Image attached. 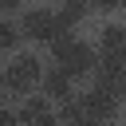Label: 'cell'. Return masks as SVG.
I'll use <instances>...</instances> for the list:
<instances>
[{
    "instance_id": "6da1fadb",
    "label": "cell",
    "mask_w": 126,
    "mask_h": 126,
    "mask_svg": "<svg viewBox=\"0 0 126 126\" xmlns=\"http://www.w3.org/2000/svg\"><path fill=\"white\" fill-rule=\"evenodd\" d=\"M51 59H55V67H59L67 79H87V75H94L98 51H94L83 35L67 32V35H59V39L51 43Z\"/></svg>"
},
{
    "instance_id": "9c48e42d",
    "label": "cell",
    "mask_w": 126,
    "mask_h": 126,
    "mask_svg": "<svg viewBox=\"0 0 126 126\" xmlns=\"http://www.w3.org/2000/svg\"><path fill=\"white\" fill-rule=\"evenodd\" d=\"M16 47H20V28L8 16H0V55H16Z\"/></svg>"
},
{
    "instance_id": "30bf717a",
    "label": "cell",
    "mask_w": 126,
    "mask_h": 126,
    "mask_svg": "<svg viewBox=\"0 0 126 126\" xmlns=\"http://www.w3.org/2000/svg\"><path fill=\"white\" fill-rule=\"evenodd\" d=\"M91 8H98V12H118L122 0H91Z\"/></svg>"
},
{
    "instance_id": "3957f363",
    "label": "cell",
    "mask_w": 126,
    "mask_h": 126,
    "mask_svg": "<svg viewBox=\"0 0 126 126\" xmlns=\"http://www.w3.org/2000/svg\"><path fill=\"white\" fill-rule=\"evenodd\" d=\"M20 39H32V43H55L59 35H67L63 20L55 16L51 4H35V8H24L20 12Z\"/></svg>"
},
{
    "instance_id": "52a82bcc",
    "label": "cell",
    "mask_w": 126,
    "mask_h": 126,
    "mask_svg": "<svg viewBox=\"0 0 126 126\" xmlns=\"http://www.w3.org/2000/svg\"><path fill=\"white\" fill-rule=\"evenodd\" d=\"M47 114H55V110H51V102H47L43 94H28V98H20V106H16L20 126H35V122H43Z\"/></svg>"
},
{
    "instance_id": "8fae6325",
    "label": "cell",
    "mask_w": 126,
    "mask_h": 126,
    "mask_svg": "<svg viewBox=\"0 0 126 126\" xmlns=\"http://www.w3.org/2000/svg\"><path fill=\"white\" fill-rule=\"evenodd\" d=\"M35 126H63V122H59V114H47V118H43V122H35Z\"/></svg>"
},
{
    "instance_id": "7c38bea8",
    "label": "cell",
    "mask_w": 126,
    "mask_h": 126,
    "mask_svg": "<svg viewBox=\"0 0 126 126\" xmlns=\"http://www.w3.org/2000/svg\"><path fill=\"white\" fill-rule=\"evenodd\" d=\"M118 102H122V106H126V83H122V87H118Z\"/></svg>"
},
{
    "instance_id": "5bb4252c",
    "label": "cell",
    "mask_w": 126,
    "mask_h": 126,
    "mask_svg": "<svg viewBox=\"0 0 126 126\" xmlns=\"http://www.w3.org/2000/svg\"><path fill=\"white\" fill-rule=\"evenodd\" d=\"M122 8H126V0H122Z\"/></svg>"
},
{
    "instance_id": "4fadbf2b",
    "label": "cell",
    "mask_w": 126,
    "mask_h": 126,
    "mask_svg": "<svg viewBox=\"0 0 126 126\" xmlns=\"http://www.w3.org/2000/svg\"><path fill=\"white\" fill-rule=\"evenodd\" d=\"M83 126H110V122H83Z\"/></svg>"
},
{
    "instance_id": "5b68a950",
    "label": "cell",
    "mask_w": 126,
    "mask_h": 126,
    "mask_svg": "<svg viewBox=\"0 0 126 126\" xmlns=\"http://www.w3.org/2000/svg\"><path fill=\"white\" fill-rule=\"evenodd\" d=\"M39 94L55 106H63L67 98H75V79H67L59 67H43V79H39Z\"/></svg>"
},
{
    "instance_id": "7a4b0ae2",
    "label": "cell",
    "mask_w": 126,
    "mask_h": 126,
    "mask_svg": "<svg viewBox=\"0 0 126 126\" xmlns=\"http://www.w3.org/2000/svg\"><path fill=\"white\" fill-rule=\"evenodd\" d=\"M39 79H43V59L32 55V51H16L0 67V87L8 94H20V98H28L32 87H39Z\"/></svg>"
},
{
    "instance_id": "ba28073f",
    "label": "cell",
    "mask_w": 126,
    "mask_h": 126,
    "mask_svg": "<svg viewBox=\"0 0 126 126\" xmlns=\"http://www.w3.org/2000/svg\"><path fill=\"white\" fill-rule=\"evenodd\" d=\"M51 8H55V16L63 20V28H67V32H71L75 24H83V20L94 12V8H91V0H55Z\"/></svg>"
},
{
    "instance_id": "277c9868",
    "label": "cell",
    "mask_w": 126,
    "mask_h": 126,
    "mask_svg": "<svg viewBox=\"0 0 126 126\" xmlns=\"http://www.w3.org/2000/svg\"><path fill=\"white\" fill-rule=\"evenodd\" d=\"M79 102H83V114H87L91 122H110V118L122 110L118 91H110V87H102V83H91V87L79 94Z\"/></svg>"
},
{
    "instance_id": "8992f818",
    "label": "cell",
    "mask_w": 126,
    "mask_h": 126,
    "mask_svg": "<svg viewBox=\"0 0 126 126\" xmlns=\"http://www.w3.org/2000/svg\"><path fill=\"white\" fill-rule=\"evenodd\" d=\"M98 55H114V59H126V24L110 20L98 28Z\"/></svg>"
}]
</instances>
